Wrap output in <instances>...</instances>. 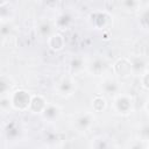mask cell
<instances>
[{
  "label": "cell",
  "mask_w": 149,
  "mask_h": 149,
  "mask_svg": "<svg viewBox=\"0 0 149 149\" xmlns=\"http://www.w3.org/2000/svg\"><path fill=\"white\" fill-rule=\"evenodd\" d=\"M9 98H10V102H12L13 108L19 109V111H24V109L29 108L31 97L27 91H24V90L15 91Z\"/></svg>",
  "instance_id": "cell-1"
},
{
  "label": "cell",
  "mask_w": 149,
  "mask_h": 149,
  "mask_svg": "<svg viewBox=\"0 0 149 149\" xmlns=\"http://www.w3.org/2000/svg\"><path fill=\"white\" fill-rule=\"evenodd\" d=\"M114 108L119 114H129L133 108V99L126 94H118L114 99Z\"/></svg>",
  "instance_id": "cell-2"
},
{
  "label": "cell",
  "mask_w": 149,
  "mask_h": 149,
  "mask_svg": "<svg viewBox=\"0 0 149 149\" xmlns=\"http://www.w3.org/2000/svg\"><path fill=\"white\" fill-rule=\"evenodd\" d=\"M76 86H74V83L72 79L70 78H64L62 79L58 85H57V91L61 95H71L72 92L74 91Z\"/></svg>",
  "instance_id": "cell-3"
},
{
  "label": "cell",
  "mask_w": 149,
  "mask_h": 149,
  "mask_svg": "<svg viewBox=\"0 0 149 149\" xmlns=\"http://www.w3.org/2000/svg\"><path fill=\"white\" fill-rule=\"evenodd\" d=\"M41 114H42V116H43V119H44L45 121H48V122H52V121H55V120L59 116V114H61V109H59L58 106L47 104V106L44 107V109L42 111Z\"/></svg>",
  "instance_id": "cell-4"
},
{
  "label": "cell",
  "mask_w": 149,
  "mask_h": 149,
  "mask_svg": "<svg viewBox=\"0 0 149 149\" xmlns=\"http://www.w3.org/2000/svg\"><path fill=\"white\" fill-rule=\"evenodd\" d=\"M107 69V63L105 59L102 58H95L94 61L91 62V64L88 65V70L91 73H94L95 76H101V73H104Z\"/></svg>",
  "instance_id": "cell-5"
},
{
  "label": "cell",
  "mask_w": 149,
  "mask_h": 149,
  "mask_svg": "<svg viewBox=\"0 0 149 149\" xmlns=\"http://www.w3.org/2000/svg\"><path fill=\"white\" fill-rule=\"evenodd\" d=\"M114 70L116 73H119L120 76H128L132 73V66H130V61L127 58H122L119 59L115 64H114Z\"/></svg>",
  "instance_id": "cell-6"
},
{
  "label": "cell",
  "mask_w": 149,
  "mask_h": 149,
  "mask_svg": "<svg viewBox=\"0 0 149 149\" xmlns=\"http://www.w3.org/2000/svg\"><path fill=\"white\" fill-rule=\"evenodd\" d=\"M45 106H47V101L44 100V98L42 95L31 97L30 105H29V109L30 111H33L34 113H42V111L44 109Z\"/></svg>",
  "instance_id": "cell-7"
},
{
  "label": "cell",
  "mask_w": 149,
  "mask_h": 149,
  "mask_svg": "<svg viewBox=\"0 0 149 149\" xmlns=\"http://www.w3.org/2000/svg\"><path fill=\"white\" fill-rule=\"evenodd\" d=\"M101 88L106 94H118V92L120 91V85L115 79L107 78L104 80Z\"/></svg>",
  "instance_id": "cell-8"
},
{
  "label": "cell",
  "mask_w": 149,
  "mask_h": 149,
  "mask_svg": "<svg viewBox=\"0 0 149 149\" xmlns=\"http://www.w3.org/2000/svg\"><path fill=\"white\" fill-rule=\"evenodd\" d=\"M92 123H93V118H92V115L88 114V113L78 116L77 120H76V126H77L80 130H86V129H88Z\"/></svg>",
  "instance_id": "cell-9"
},
{
  "label": "cell",
  "mask_w": 149,
  "mask_h": 149,
  "mask_svg": "<svg viewBox=\"0 0 149 149\" xmlns=\"http://www.w3.org/2000/svg\"><path fill=\"white\" fill-rule=\"evenodd\" d=\"M48 44L52 50H61L64 45V38L59 34H52L48 37Z\"/></svg>",
  "instance_id": "cell-10"
},
{
  "label": "cell",
  "mask_w": 149,
  "mask_h": 149,
  "mask_svg": "<svg viewBox=\"0 0 149 149\" xmlns=\"http://www.w3.org/2000/svg\"><path fill=\"white\" fill-rule=\"evenodd\" d=\"M130 66H132V72L134 73H142L143 71H147V62L142 57H136L135 59L130 61Z\"/></svg>",
  "instance_id": "cell-11"
},
{
  "label": "cell",
  "mask_w": 149,
  "mask_h": 149,
  "mask_svg": "<svg viewBox=\"0 0 149 149\" xmlns=\"http://www.w3.org/2000/svg\"><path fill=\"white\" fill-rule=\"evenodd\" d=\"M92 107H93L94 111L100 112L106 107V100L102 97H95L92 101Z\"/></svg>",
  "instance_id": "cell-12"
},
{
  "label": "cell",
  "mask_w": 149,
  "mask_h": 149,
  "mask_svg": "<svg viewBox=\"0 0 149 149\" xmlns=\"http://www.w3.org/2000/svg\"><path fill=\"white\" fill-rule=\"evenodd\" d=\"M10 88V83L9 80H6L3 77L0 78V97H3V94H6V92Z\"/></svg>",
  "instance_id": "cell-13"
},
{
  "label": "cell",
  "mask_w": 149,
  "mask_h": 149,
  "mask_svg": "<svg viewBox=\"0 0 149 149\" xmlns=\"http://www.w3.org/2000/svg\"><path fill=\"white\" fill-rule=\"evenodd\" d=\"M71 22V19L66 15V14H62L58 19H57V24L58 27H61L62 29H64L65 27H68V24Z\"/></svg>",
  "instance_id": "cell-14"
},
{
  "label": "cell",
  "mask_w": 149,
  "mask_h": 149,
  "mask_svg": "<svg viewBox=\"0 0 149 149\" xmlns=\"http://www.w3.org/2000/svg\"><path fill=\"white\" fill-rule=\"evenodd\" d=\"M12 107V102H10V98L8 97H0V111L6 112L8 108Z\"/></svg>",
  "instance_id": "cell-15"
},
{
  "label": "cell",
  "mask_w": 149,
  "mask_h": 149,
  "mask_svg": "<svg viewBox=\"0 0 149 149\" xmlns=\"http://www.w3.org/2000/svg\"><path fill=\"white\" fill-rule=\"evenodd\" d=\"M50 27H51V26H50L49 23L44 22V23H42V24L40 26L38 31H40L43 36H45V35H47V37H49V36L51 35V29H52V28H50Z\"/></svg>",
  "instance_id": "cell-16"
},
{
  "label": "cell",
  "mask_w": 149,
  "mask_h": 149,
  "mask_svg": "<svg viewBox=\"0 0 149 149\" xmlns=\"http://www.w3.org/2000/svg\"><path fill=\"white\" fill-rule=\"evenodd\" d=\"M7 2V0H0V6H2V5H5Z\"/></svg>",
  "instance_id": "cell-17"
}]
</instances>
